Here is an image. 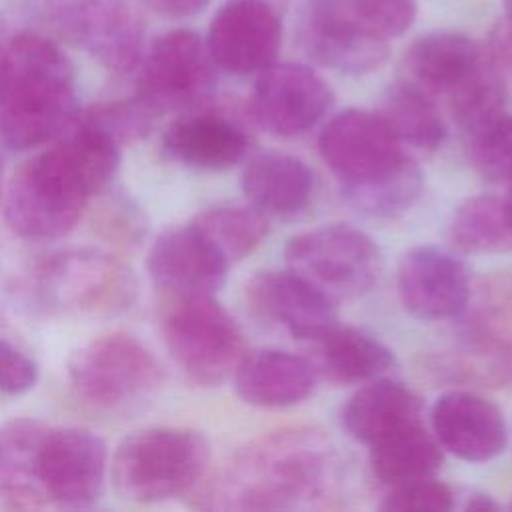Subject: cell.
Returning a JSON list of instances; mask_svg holds the SVG:
<instances>
[{
    "label": "cell",
    "instance_id": "17",
    "mask_svg": "<svg viewBox=\"0 0 512 512\" xmlns=\"http://www.w3.org/2000/svg\"><path fill=\"white\" fill-rule=\"evenodd\" d=\"M146 268L152 284L168 298L214 296L230 264L192 224L164 230L150 246Z\"/></svg>",
    "mask_w": 512,
    "mask_h": 512
},
{
    "label": "cell",
    "instance_id": "24",
    "mask_svg": "<svg viewBox=\"0 0 512 512\" xmlns=\"http://www.w3.org/2000/svg\"><path fill=\"white\" fill-rule=\"evenodd\" d=\"M240 186L248 204L262 214L294 216L312 200L314 174L304 160L270 150L250 158L242 170Z\"/></svg>",
    "mask_w": 512,
    "mask_h": 512
},
{
    "label": "cell",
    "instance_id": "19",
    "mask_svg": "<svg viewBox=\"0 0 512 512\" xmlns=\"http://www.w3.org/2000/svg\"><path fill=\"white\" fill-rule=\"evenodd\" d=\"M430 424L440 446L466 462H488L508 444L502 410L470 390L442 394L432 406Z\"/></svg>",
    "mask_w": 512,
    "mask_h": 512
},
{
    "label": "cell",
    "instance_id": "25",
    "mask_svg": "<svg viewBox=\"0 0 512 512\" xmlns=\"http://www.w3.org/2000/svg\"><path fill=\"white\" fill-rule=\"evenodd\" d=\"M300 14L348 36L390 42L416 20V0H306Z\"/></svg>",
    "mask_w": 512,
    "mask_h": 512
},
{
    "label": "cell",
    "instance_id": "21",
    "mask_svg": "<svg viewBox=\"0 0 512 512\" xmlns=\"http://www.w3.org/2000/svg\"><path fill=\"white\" fill-rule=\"evenodd\" d=\"M304 342L314 374L332 384H364L384 376L394 366V354L384 342L340 322Z\"/></svg>",
    "mask_w": 512,
    "mask_h": 512
},
{
    "label": "cell",
    "instance_id": "9",
    "mask_svg": "<svg viewBox=\"0 0 512 512\" xmlns=\"http://www.w3.org/2000/svg\"><path fill=\"white\" fill-rule=\"evenodd\" d=\"M318 152L350 202L404 172L410 160L378 112L346 108L318 136Z\"/></svg>",
    "mask_w": 512,
    "mask_h": 512
},
{
    "label": "cell",
    "instance_id": "11",
    "mask_svg": "<svg viewBox=\"0 0 512 512\" xmlns=\"http://www.w3.org/2000/svg\"><path fill=\"white\" fill-rule=\"evenodd\" d=\"M216 84V64L206 40L194 30L160 34L138 64L136 98L156 116L202 108Z\"/></svg>",
    "mask_w": 512,
    "mask_h": 512
},
{
    "label": "cell",
    "instance_id": "3",
    "mask_svg": "<svg viewBox=\"0 0 512 512\" xmlns=\"http://www.w3.org/2000/svg\"><path fill=\"white\" fill-rule=\"evenodd\" d=\"M78 114L74 68L44 34L20 32L0 52V136L32 150L62 136Z\"/></svg>",
    "mask_w": 512,
    "mask_h": 512
},
{
    "label": "cell",
    "instance_id": "20",
    "mask_svg": "<svg viewBox=\"0 0 512 512\" xmlns=\"http://www.w3.org/2000/svg\"><path fill=\"white\" fill-rule=\"evenodd\" d=\"M250 148L246 128L224 112H182L162 134V154L194 170L220 172L236 166Z\"/></svg>",
    "mask_w": 512,
    "mask_h": 512
},
{
    "label": "cell",
    "instance_id": "8",
    "mask_svg": "<svg viewBox=\"0 0 512 512\" xmlns=\"http://www.w3.org/2000/svg\"><path fill=\"white\" fill-rule=\"evenodd\" d=\"M154 354L130 334H106L82 344L68 360L74 394L100 410H126L152 398L162 384Z\"/></svg>",
    "mask_w": 512,
    "mask_h": 512
},
{
    "label": "cell",
    "instance_id": "18",
    "mask_svg": "<svg viewBox=\"0 0 512 512\" xmlns=\"http://www.w3.org/2000/svg\"><path fill=\"white\" fill-rule=\"evenodd\" d=\"M246 304L254 316L308 340L338 322L334 300L294 270H260L246 282Z\"/></svg>",
    "mask_w": 512,
    "mask_h": 512
},
{
    "label": "cell",
    "instance_id": "4",
    "mask_svg": "<svg viewBox=\"0 0 512 512\" xmlns=\"http://www.w3.org/2000/svg\"><path fill=\"white\" fill-rule=\"evenodd\" d=\"M402 66L406 80L468 132L502 112L506 86L500 60L494 50L466 34L420 36L406 48Z\"/></svg>",
    "mask_w": 512,
    "mask_h": 512
},
{
    "label": "cell",
    "instance_id": "23",
    "mask_svg": "<svg viewBox=\"0 0 512 512\" xmlns=\"http://www.w3.org/2000/svg\"><path fill=\"white\" fill-rule=\"evenodd\" d=\"M422 412L424 404L416 392L380 376L364 382L348 398L342 408V424L356 442L370 448L390 434L422 422Z\"/></svg>",
    "mask_w": 512,
    "mask_h": 512
},
{
    "label": "cell",
    "instance_id": "13",
    "mask_svg": "<svg viewBox=\"0 0 512 512\" xmlns=\"http://www.w3.org/2000/svg\"><path fill=\"white\" fill-rule=\"evenodd\" d=\"M334 92L310 66L274 62L258 72L248 98L252 120L268 134L292 138L316 126L332 108Z\"/></svg>",
    "mask_w": 512,
    "mask_h": 512
},
{
    "label": "cell",
    "instance_id": "29",
    "mask_svg": "<svg viewBox=\"0 0 512 512\" xmlns=\"http://www.w3.org/2000/svg\"><path fill=\"white\" fill-rule=\"evenodd\" d=\"M368 450L372 474L386 486L436 476L442 466V446L424 422L398 430Z\"/></svg>",
    "mask_w": 512,
    "mask_h": 512
},
{
    "label": "cell",
    "instance_id": "22",
    "mask_svg": "<svg viewBox=\"0 0 512 512\" xmlns=\"http://www.w3.org/2000/svg\"><path fill=\"white\" fill-rule=\"evenodd\" d=\"M314 380L316 374L306 356L278 348L244 354L234 372L236 394L256 408L300 404L312 394Z\"/></svg>",
    "mask_w": 512,
    "mask_h": 512
},
{
    "label": "cell",
    "instance_id": "31",
    "mask_svg": "<svg viewBox=\"0 0 512 512\" xmlns=\"http://www.w3.org/2000/svg\"><path fill=\"white\" fill-rule=\"evenodd\" d=\"M190 222L216 246L228 264L250 256L268 236V216L250 204L210 206Z\"/></svg>",
    "mask_w": 512,
    "mask_h": 512
},
{
    "label": "cell",
    "instance_id": "7",
    "mask_svg": "<svg viewBox=\"0 0 512 512\" xmlns=\"http://www.w3.org/2000/svg\"><path fill=\"white\" fill-rule=\"evenodd\" d=\"M162 334L174 364L198 386L222 384L246 354L236 320L214 296L170 298Z\"/></svg>",
    "mask_w": 512,
    "mask_h": 512
},
{
    "label": "cell",
    "instance_id": "6",
    "mask_svg": "<svg viewBox=\"0 0 512 512\" xmlns=\"http://www.w3.org/2000/svg\"><path fill=\"white\" fill-rule=\"evenodd\" d=\"M208 458V440L198 430L152 426L118 444L112 456V482L130 502H164L198 488Z\"/></svg>",
    "mask_w": 512,
    "mask_h": 512
},
{
    "label": "cell",
    "instance_id": "1",
    "mask_svg": "<svg viewBox=\"0 0 512 512\" xmlns=\"http://www.w3.org/2000/svg\"><path fill=\"white\" fill-rule=\"evenodd\" d=\"M340 460L330 438L310 426L268 432L238 448L200 488L204 508L306 510L330 506Z\"/></svg>",
    "mask_w": 512,
    "mask_h": 512
},
{
    "label": "cell",
    "instance_id": "28",
    "mask_svg": "<svg viewBox=\"0 0 512 512\" xmlns=\"http://www.w3.org/2000/svg\"><path fill=\"white\" fill-rule=\"evenodd\" d=\"M296 38L302 52L318 66L340 74H368L384 66L390 48L386 42L360 40L298 14Z\"/></svg>",
    "mask_w": 512,
    "mask_h": 512
},
{
    "label": "cell",
    "instance_id": "14",
    "mask_svg": "<svg viewBox=\"0 0 512 512\" xmlns=\"http://www.w3.org/2000/svg\"><path fill=\"white\" fill-rule=\"evenodd\" d=\"M282 16L260 0H226L204 38L216 68L246 76L272 66L282 46Z\"/></svg>",
    "mask_w": 512,
    "mask_h": 512
},
{
    "label": "cell",
    "instance_id": "15",
    "mask_svg": "<svg viewBox=\"0 0 512 512\" xmlns=\"http://www.w3.org/2000/svg\"><path fill=\"white\" fill-rule=\"evenodd\" d=\"M396 288L404 310L426 322L460 318L472 300L468 266L438 246L404 252L396 270Z\"/></svg>",
    "mask_w": 512,
    "mask_h": 512
},
{
    "label": "cell",
    "instance_id": "2",
    "mask_svg": "<svg viewBox=\"0 0 512 512\" xmlns=\"http://www.w3.org/2000/svg\"><path fill=\"white\" fill-rule=\"evenodd\" d=\"M120 152L122 146L76 114L50 148L24 162L10 178L4 218L12 232L28 240L70 234L88 202L110 184Z\"/></svg>",
    "mask_w": 512,
    "mask_h": 512
},
{
    "label": "cell",
    "instance_id": "27",
    "mask_svg": "<svg viewBox=\"0 0 512 512\" xmlns=\"http://www.w3.org/2000/svg\"><path fill=\"white\" fill-rule=\"evenodd\" d=\"M378 116L404 146L434 152L446 138V122L438 104L406 78L388 86Z\"/></svg>",
    "mask_w": 512,
    "mask_h": 512
},
{
    "label": "cell",
    "instance_id": "37",
    "mask_svg": "<svg viewBox=\"0 0 512 512\" xmlns=\"http://www.w3.org/2000/svg\"><path fill=\"white\" fill-rule=\"evenodd\" d=\"M504 20L496 30V38H494V50L504 56V58H512V0H504Z\"/></svg>",
    "mask_w": 512,
    "mask_h": 512
},
{
    "label": "cell",
    "instance_id": "5",
    "mask_svg": "<svg viewBox=\"0 0 512 512\" xmlns=\"http://www.w3.org/2000/svg\"><path fill=\"white\" fill-rule=\"evenodd\" d=\"M138 294L134 272L108 252L68 248L46 254L28 274L30 300L48 314L110 318Z\"/></svg>",
    "mask_w": 512,
    "mask_h": 512
},
{
    "label": "cell",
    "instance_id": "33",
    "mask_svg": "<svg viewBox=\"0 0 512 512\" xmlns=\"http://www.w3.org/2000/svg\"><path fill=\"white\" fill-rule=\"evenodd\" d=\"M78 118L104 132L118 146H126L142 140L150 132L156 114L134 96L132 100L100 102L78 110Z\"/></svg>",
    "mask_w": 512,
    "mask_h": 512
},
{
    "label": "cell",
    "instance_id": "34",
    "mask_svg": "<svg viewBox=\"0 0 512 512\" xmlns=\"http://www.w3.org/2000/svg\"><path fill=\"white\" fill-rule=\"evenodd\" d=\"M456 506V492L446 484L436 480V476L406 480L388 486L382 496V510H432L444 512Z\"/></svg>",
    "mask_w": 512,
    "mask_h": 512
},
{
    "label": "cell",
    "instance_id": "12",
    "mask_svg": "<svg viewBox=\"0 0 512 512\" xmlns=\"http://www.w3.org/2000/svg\"><path fill=\"white\" fill-rule=\"evenodd\" d=\"M108 450L102 438L84 428H44L34 474L44 508H88L104 490Z\"/></svg>",
    "mask_w": 512,
    "mask_h": 512
},
{
    "label": "cell",
    "instance_id": "39",
    "mask_svg": "<svg viewBox=\"0 0 512 512\" xmlns=\"http://www.w3.org/2000/svg\"><path fill=\"white\" fill-rule=\"evenodd\" d=\"M260 2H266V4L274 6V8L280 10V12H286L288 6H290V0H260Z\"/></svg>",
    "mask_w": 512,
    "mask_h": 512
},
{
    "label": "cell",
    "instance_id": "35",
    "mask_svg": "<svg viewBox=\"0 0 512 512\" xmlns=\"http://www.w3.org/2000/svg\"><path fill=\"white\" fill-rule=\"evenodd\" d=\"M36 380V362L10 342L0 340V392L18 396L32 390Z\"/></svg>",
    "mask_w": 512,
    "mask_h": 512
},
{
    "label": "cell",
    "instance_id": "36",
    "mask_svg": "<svg viewBox=\"0 0 512 512\" xmlns=\"http://www.w3.org/2000/svg\"><path fill=\"white\" fill-rule=\"evenodd\" d=\"M212 0H142V4L158 16L184 20L200 14Z\"/></svg>",
    "mask_w": 512,
    "mask_h": 512
},
{
    "label": "cell",
    "instance_id": "40",
    "mask_svg": "<svg viewBox=\"0 0 512 512\" xmlns=\"http://www.w3.org/2000/svg\"><path fill=\"white\" fill-rule=\"evenodd\" d=\"M504 202H506V208H508V214H510V220H512V184H510V190H508Z\"/></svg>",
    "mask_w": 512,
    "mask_h": 512
},
{
    "label": "cell",
    "instance_id": "41",
    "mask_svg": "<svg viewBox=\"0 0 512 512\" xmlns=\"http://www.w3.org/2000/svg\"><path fill=\"white\" fill-rule=\"evenodd\" d=\"M0 188H2V164H0ZM2 192V190H0Z\"/></svg>",
    "mask_w": 512,
    "mask_h": 512
},
{
    "label": "cell",
    "instance_id": "10",
    "mask_svg": "<svg viewBox=\"0 0 512 512\" xmlns=\"http://www.w3.org/2000/svg\"><path fill=\"white\" fill-rule=\"evenodd\" d=\"M284 260L332 300L362 296L382 272L380 248L366 232L348 224H328L292 236Z\"/></svg>",
    "mask_w": 512,
    "mask_h": 512
},
{
    "label": "cell",
    "instance_id": "30",
    "mask_svg": "<svg viewBox=\"0 0 512 512\" xmlns=\"http://www.w3.org/2000/svg\"><path fill=\"white\" fill-rule=\"evenodd\" d=\"M448 236L470 254H502L512 250V220L504 198L478 194L460 202L450 218Z\"/></svg>",
    "mask_w": 512,
    "mask_h": 512
},
{
    "label": "cell",
    "instance_id": "42",
    "mask_svg": "<svg viewBox=\"0 0 512 512\" xmlns=\"http://www.w3.org/2000/svg\"><path fill=\"white\" fill-rule=\"evenodd\" d=\"M508 508H512V498H510V504H508Z\"/></svg>",
    "mask_w": 512,
    "mask_h": 512
},
{
    "label": "cell",
    "instance_id": "16",
    "mask_svg": "<svg viewBox=\"0 0 512 512\" xmlns=\"http://www.w3.org/2000/svg\"><path fill=\"white\" fill-rule=\"evenodd\" d=\"M102 68L126 74L144 56V24L130 0H76L60 32Z\"/></svg>",
    "mask_w": 512,
    "mask_h": 512
},
{
    "label": "cell",
    "instance_id": "38",
    "mask_svg": "<svg viewBox=\"0 0 512 512\" xmlns=\"http://www.w3.org/2000/svg\"><path fill=\"white\" fill-rule=\"evenodd\" d=\"M500 508L488 494L482 492H472L466 496V504L464 510H496Z\"/></svg>",
    "mask_w": 512,
    "mask_h": 512
},
{
    "label": "cell",
    "instance_id": "26",
    "mask_svg": "<svg viewBox=\"0 0 512 512\" xmlns=\"http://www.w3.org/2000/svg\"><path fill=\"white\" fill-rule=\"evenodd\" d=\"M46 424L18 418L0 428V506L10 510L44 508L34 458Z\"/></svg>",
    "mask_w": 512,
    "mask_h": 512
},
{
    "label": "cell",
    "instance_id": "32",
    "mask_svg": "<svg viewBox=\"0 0 512 512\" xmlns=\"http://www.w3.org/2000/svg\"><path fill=\"white\" fill-rule=\"evenodd\" d=\"M470 162L488 182L512 184V114H496L470 130Z\"/></svg>",
    "mask_w": 512,
    "mask_h": 512
}]
</instances>
